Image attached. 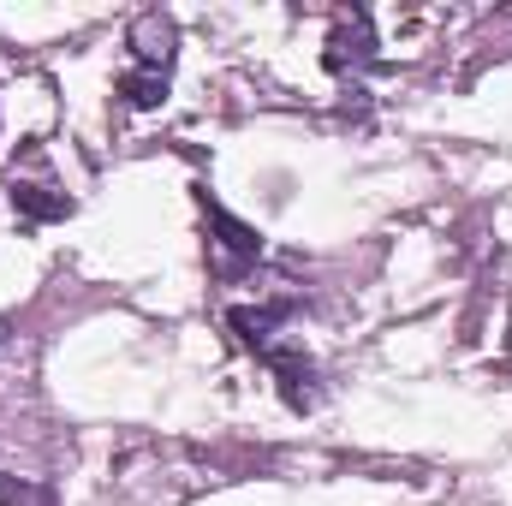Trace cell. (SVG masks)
<instances>
[{
  "mask_svg": "<svg viewBox=\"0 0 512 506\" xmlns=\"http://www.w3.org/2000/svg\"><path fill=\"white\" fill-rule=\"evenodd\" d=\"M209 227L221 233V251H227V256H221V274H239L245 262H256V256H262V239H256V227L233 221L221 203H209Z\"/></svg>",
  "mask_w": 512,
  "mask_h": 506,
  "instance_id": "6da1fadb",
  "label": "cell"
},
{
  "mask_svg": "<svg viewBox=\"0 0 512 506\" xmlns=\"http://www.w3.org/2000/svg\"><path fill=\"white\" fill-rule=\"evenodd\" d=\"M131 54L143 60V72H167V60H173V24L161 12H143L131 24Z\"/></svg>",
  "mask_w": 512,
  "mask_h": 506,
  "instance_id": "7a4b0ae2",
  "label": "cell"
},
{
  "mask_svg": "<svg viewBox=\"0 0 512 506\" xmlns=\"http://www.w3.org/2000/svg\"><path fill=\"white\" fill-rule=\"evenodd\" d=\"M120 96H126L131 108H161L167 102V72H143L137 66V72L120 78Z\"/></svg>",
  "mask_w": 512,
  "mask_h": 506,
  "instance_id": "3957f363",
  "label": "cell"
},
{
  "mask_svg": "<svg viewBox=\"0 0 512 506\" xmlns=\"http://www.w3.org/2000/svg\"><path fill=\"white\" fill-rule=\"evenodd\" d=\"M274 322H280V304H268V310H233L239 340L256 346V352H268V346H274Z\"/></svg>",
  "mask_w": 512,
  "mask_h": 506,
  "instance_id": "277c9868",
  "label": "cell"
},
{
  "mask_svg": "<svg viewBox=\"0 0 512 506\" xmlns=\"http://www.w3.org/2000/svg\"><path fill=\"white\" fill-rule=\"evenodd\" d=\"M12 203H18L24 215H36V221H60V215H72V197H42V185H12Z\"/></svg>",
  "mask_w": 512,
  "mask_h": 506,
  "instance_id": "5b68a950",
  "label": "cell"
},
{
  "mask_svg": "<svg viewBox=\"0 0 512 506\" xmlns=\"http://www.w3.org/2000/svg\"><path fill=\"white\" fill-rule=\"evenodd\" d=\"M0 506H48V495H42V489H24V483L12 489V483L0 477Z\"/></svg>",
  "mask_w": 512,
  "mask_h": 506,
  "instance_id": "8992f818",
  "label": "cell"
},
{
  "mask_svg": "<svg viewBox=\"0 0 512 506\" xmlns=\"http://www.w3.org/2000/svg\"><path fill=\"white\" fill-rule=\"evenodd\" d=\"M0 340H6V322H0Z\"/></svg>",
  "mask_w": 512,
  "mask_h": 506,
  "instance_id": "52a82bcc",
  "label": "cell"
}]
</instances>
